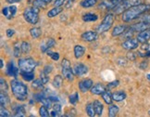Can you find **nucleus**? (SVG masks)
<instances>
[{
  "label": "nucleus",
  "instance_id": "nucleus-1",
  "mask_svg": "<svg viewBox=\"0 0 150 117\" xmlns=\"http://www.w3.org/2000/svg\"><path fill=\"white\" fill-rule=\"evenodd\" d=\"M149 10H150V5L148 4L136 5L125 10L122 14V19L124 22H130L137 18H139L141 15L147 12Z\"/></svg>",
  "mask_w": 150,
  "mask_h": 117
},
{
  "label": "nucleus",
  "instance_id": "nucleus-2",
  "mask_svg": "<svg viewBox=\"0 0 150 117\" xmlns=\"http://www.w3.org/2000/svg\"><path fill=\"white\" fill-rule=\"evenodd\" d=\"M10 87L13 96L20 101H24L28 97V86L19 80H12L10 82Z\"/></svg>",
  "mask_w": 150,
  "mask_h": 117
},
{
  "label": "nucleus",
  "instance_id": "nucleus-3",
  "mask_svg": "<svg viewBox=\"0 0 150 117\" xmlns=\"http://www.w3.org/2000/svg\"><path fill=\"white\" fill-rule=\"evenodd\" d=\"M39 11L40 9L35 7H28L23 11L24 20L30 24H36L39 21Z\"/></svg>",
  "mask_w": 150,
  "mask_h": 117
},
{
  "label": "nucleus",
  "instance_id": "nucleus-4",
  "mask_svg": "<svg viewBox=\"0 0 150 117\" xmlns=\"http://www.w3.org/2000/svg\"><path fill=\"white\" fill-rule=\"evenodd\" d=\"M140 4H142V0H122V1L119 3L113 9H114V12L116 14H122L124 11L136 5H140Z\"/></svg>",
  "mask_w": 150,
  "mask_h": 117
},
{
  "label": "nucleus",
  "instance_id": "nucleus-5",
  "mask_svg": "<svg viewBox=\"0 0 150 117\" xmlns=\"http://www.w3.org/2000/svg\"><path fill=\"white\" fill-rule=\"evenodd\" d=\"M36 66H37V62L33 58H24L19 60V67L21 71L33 72Z\"/></svg>",
  "mask_w": 150,
  "mask_h": 117
},
{
  "label": "nucleus",
  "instance_id": "nucleus-6",
  "mask_svg": "<svg viewBox=\"0 0 150 117\" xmlns=\"http://www.w3.org/2000/svg\"><path fill=\"white\" fill-rule=\"evenodd\" d=\"M114 22V16L111 13H108L106 15V17L104 18L102 22L96 28V32L97 34H103L107 31H108L111 28Z\"/></svg>",
  "mask_w": 150,
  "mask_h": 117
},
{
  "label": "nucleus",
  "instance_id": "nucleus-7",
  "mask_svg": "<svg viewBox=\"0 0 150 117\" xmlns=\"http://www.w3.org/2000/svg\"><path fill=\"white\" fill-rule=\"evenodd\" d=\"M61 73L63 77L66 78L68 81H73L74 79V73H73V68H71V62L67 58H63L61 62Z\"/></svg>",
  "mask_w": 150,
  "mask_h": 117
},
{
  "label": "nucleus",
  "instance_id": "nucleus-8",
  "mask_svg": "<svg viewBox=\"0 0 150 117\" xmlns=\"http://www.w3.org/2000/svg\"><path fill=\"white\" fill-rule=\"evenodd\" d=\"M73 73L74 75L81 77L88 73V67L83 63H76L73 66Z\"/></svg>",
  "mask_w": 150,
  "mask_h": 117
},
{
  "label": "nucleus",
  "instance_id": "nucleus-9",
  "mask_svg": "<svg viewBox=\"0 0 150 117\" xmlns=\"http://www.w3.org/2000/svg\"><path fill=\"white\" fill-rule=\"evenodd\" d=\"M93 80L92 79H89V78H86V79H83L82 81L79 82L78 84V86H79V89L82 93H85L89 90H91L92 86H93Z\"/></svg>",
  "mask_w": 150,
  "mask_h": 117
},
{
  "label": "nucleus",
  "instance_id": "nucleus-10",
  "mask_svg": "<svg viewBox=\"0 0 150 117\" xmlns=\"http://www.w3.org/2000/svg\"><path fill=\"white\" fill-rule=\"evenodd\" d=\"M138 46H139V41H138V39H136V38H130L122 44V48L127 50L135 49L138 48Z\"/></svg>",
  "mask_w": 150,
  "mask_h": 117
},
{
  "label": "nucleus",
  "instance_id": "nucleus-11",
  "mask_svg": "<svg viewBox=\"0 0 150 117\" xmlns=\"http://www.w3.org/2000/svg\"><path fill=\"white\" fill-rule=\"evenodd\" d=\"M122 0H107L98 5L99 9H113Z\"/></svg>",
  "mask_w": 150,
  "mask_h": 117
},
{
  "label": "nucleus",
  "instance_id": "nucleus-12",
  "mask_svg": "<svg viewBox=\"0 0 150 117\" xmlns=\"http://www.w3.org/2000/svg\"><path fill=\"white\" fill-rule=\"evenodd\" d=\"M16 12H17V7H16V6H11V7H4L2 9V13L8 20L14 18L15 15H16Z\"/></svg>",
  "mask_w": 150,
  "mask_h": 117
},
{
  "label": "nucleus",
  "instance_id": "nucleus-13",
  "mask_svg": "<svg viewBox=\"0 0 150 117\" xmlns=\"http://www.w3.org/2000/svg\"><path fill=\"white\" fill-rule=\"evenodd\" d=\"M97 36H98V34L96 31H87L83 33L81 37L85 42H93V41H96L97 39Z\"/></svg>",
  "mask_w": 150,
  "mask_h": 117
},
{
  "label": "nucleus",
  "instance_id": "nucleus-14",
  "mask_svg": "<svg viewBox=\"0 0 150 117\" xmlns=\"http://www.w3.org/2000/svg\"><path fill=\"white\" fill-rule=\"evenodd\" d=\"M7 74L8 76H14V77H17L19 74V69L15 66V64L12 61H10L7 64Z\"/></svg>",
  "mask_w": 150,
  "mask_h": 117
},
{
  "label": "nucleus",
  "instance_id": "nucleus-15",
  "mask_svg": "<svg viewBox=\"0 0 150 117\" xmlns=\"http://www.w3.org/2000/svg\"><path fill=\"white\" fill-rule=\"evenodd\" d=\"M137 39L140 43H146L150 39V27L144 30L142 32H139L137 36Z\"/></svg>",
  "mask_w": 150,
  "mask_h": 117
},
{
  "label": "nucleus",
  "instance_id": "nucleus-16",
  "mask_svg": "<svg viewBox=\"0 0 150 117\" xmlns=\"http://www.w3.org/2000/svg\"><path fill=\"white\" fill-rule=\"evenodd\" d=\"M91 93L94 95H102L106 91V86L101 83H97L94 85L91 88Z\"/></svg>",
  "mask_w": 150,
  "mask_h": 117
},
{
  "label": "nucleus",
  "instance_id": "nucleus-17",
  "mask_svg": "<svg viewBox=\"0 0 150 117\" xmlns=\"http://www.w3.org/2000/svg\"><path fill=\"white\" fill-rule=\"evenodd\" d=\"M55 45H56V41L53 38H47L41 45V51L43 52V53L47 52V50H49L51 48H53Z\"/></svg>",
  "mask_w": 150,
  "mask_h": 117
},
{
  "label": "nucleus",
  "instance_id": "nucleus-18",
  "mask_svg": "<svg viewBox=\"0 0 150 117\" xmlns=\"http://www.w3.org/2000/svg\"><path fill=\"white\" fill-rule=\"evenodd\" d=\"M13 112L15 113L13 115L18 117V116H21V117H23L25 116V108L23 105H20V104H16L15 106L13 107Z\"/></svg>",
  "mask_w": 150,
  "mask_h": 117
},
{
  "label": "nucleus",
  "instance_id": "nucleus-19",
  "mask_svg": "<svg viewBox=\"0 0 150 117\" xmlns=\"http://www.w3.org/2000/svg\"><path fill=\"white\" fill-rule=\"evenodd\" d=\"M127 29H128V27H127L126 25H117L116 27H114L113 31L111 33V36H120V34H124Z\"/></svg>",
  "mask_w": 150,
  "mask_h": 117
},
{
  "label": "nucleus",
  "instance_id": "nucleus-20",
  "mask_svg": "<svg viewBox=\"0 0 150 117\" xmlns=\"http://www.w3.org/2000/svg\"><path fill=\"white\" fill-rule=\"evenodd\" d=\"M149 27H150V24H149V23L141 21V22H139V23H136V24L132 25L131 28H132L134 32H142V31L146 30V29H147V28H149Z\"/></svg>",
  "mask_w": 150,
  "mask_h": 117
},
{
  "label": "nucleus",
  "instance_id": "nucleus-21",
  "mask_svg": "<svg viewBox=\"0 0 150 117\" xmlns=\"http://www.w3.org/2000/svg\"><path fill=\"white\" fill-rule=\"evenodd\" d=\"M74 56L76 58H82L84 53H85V48L83 46H81V45H76L74 46Z\"/></svg>",
  "mask_w": 150,
  "mask_h": 117
},
{
  "label": "nucleus",
  "instance_id": "nucleus-22",
  "mask_svg": "<svg viewBox=\"0 0 150 117\" xmlns=\"http://www.w3.org/2000/svg\"><path fill=\"white\" fill-rule=\"evenodd\" d=\"M112 98L115 101H122L126 98V93L122 90L113 92L112 93Z\"/></svg>",
  "mask_w": 150,
  "mask_h": 117
},
{
  "label": "nucleus",
  "instance_id": "nucleus-23",
  "mask_svg": "<svg viewBox=\"0 0 150 117\" xmlns=\"http://www.w3.org/2000/svg\"><path fill=\"white\" fill-rule=\"evenodd\" d=\"M51 1H53V0H34L33 5V7L38 9H45Z\"/></svg>",
  "mask_w": 150,
  "mask_h": 117
},
{
  "label": "nucleus",
  "instance_id": "nucleus-24",
  "mask_svg": "<svg viewBox=\"0 0 150 117\" xmlns=\"http://www.w3.org/2000/svg\"><path fill=\"white\" fill-rule=\"evenodd\" d=\"M62 11H63L62 7H55L53 9H51L47 12V17L48 18H54V17L60 14Z\"/></svg>",
  "mask_w": 150,
  "mask_h": 117
},
{
  "label": "nucleus",
  "instance_id": "nucleus-25",
  "mask_svg": "<svg viewBox=\"0 0 150 117\" xmlns=\"http://www.w3.org/2000/svg\"><path fill=\"white\" fill-rule=\"evenodd\" d=\"M97 20H98V16L95 13H86L83 16V21L85 22L96 21Z\"/></svg>",
  "mask_w": 150,
  "mask_h": 117
},
{
  "label": "nucleus",
  "instance_id": "nucleus-26",
  "mask_svg": "<svg viewBox=\"0 0 150 117\" xmlns=\"http://www.w3.org/2000/svg\"><path fill=\"white\" fill-rule=\"evenodd\" d=\"M0 102H1V106H8L9 104L10 101H9V98L7 95V92H3L1 91V94H0Z\"/></svg>",
  "mask_w": 150,
  "mask_h": 117
},
{
  "label": "nucleus",
  "instance_id": "nucleus-27",
  "mask_svg": "<svg viewBox=\"0 0 150 117\" xmlns=\"http://www.w3.org/2000/svg\"><path fill=\"white\" fill-rule=\"evenodd\" d=\"M93 105H94V108H95L96 115H101L102 113H103V109H104V105L101 103V101H95L93 102Z\"/></svg>",
  "mask_w": 150,
  "mask_h": 117
},
{
  "label": "nucleus",
  "instance_id": "nucleus-28",
  "mask_svg": "<svg viewBox=\"0 0 150 117\" xmlns=\"http://www.w3.org/2000/svg\"><path fill=\"white\" fill-rule=\"evenodd\" d=\"M30 34L33 39H37L42 36V30L38 27H33L30 30Z\"/></svg>",
  "mask_w": 150,
  "mask_h": 117
},
{
  "label": "nucleus",
  "instance_id": "nucleus-29",
  "mask_svg": "<svg viewBox=\"0 0 150 117\" xmlns=\"http://www.w3.org/2000/svg\"><path fill=\"white\" fill-rule=\"evenodd\" d=\"M52 108H53V111L51 112L50 115L51 116H59L61 114V105L59 103H55L53 106H52Z\"/></svg>",
  "mask_w": 150,
  "mask_h": 117
},
{
  "label": "nucleus",
  "instance_id": "nucleus-30",
  "mask_svg": "<svg viewBox=\"0 0 150 117\" xmlns=\"http://www.w3.org/2000/svg\"><path fill=\"white\" fill-rule=\"evenodd\" d=\"M62 83H63V75H60V74H57L56 76L54 77L53 79V86L56 87V88H59V87L62 86Z\"/></svg>",
  "mask_w": 150,
  "mask_h": 117
},
{
  "label": "nucleus",
  "instance_id": "nucleus-31",
  "mask_svg": "<svg viewBox=\"0 0 150 117\" xmlns=\"http://www.w3.org/2000/svg\"><path fill=\"white\" fill-rule=\"evenodd\" d=\"M96 3L97 0H83V1H81L80 5L84 9H88L94 7L95 5H96Z\"/></svg>",
  "mask_w": 150,
  "mask_h": 117
},
{
  "label": "nucleus",
  "instance_id": "nucleus-32",
  "mask_svg": "<svg viewBox=\"0 0 150 117\" xmlns=\"http://www.w3.org/2000/svg\"><path fill=\"white\" fill-rule=\"evenodd\" d=\"M101 96H102V98L104 99V101L106 102V104H108V105L112 104V101H113L112 94H110V92H109V91L106 90Z\"/></svg>",
  "mask_w": 150,
  "mask_h": 117
},
{
  "label": "nucleus",
  "instance_id": "nucleus-33",
  "mask_svg": "<svg viewBox=\"0 0 150 117\" xmlns=\"http://www.w3.org/2000/svg\"><path fill=\"white\" fill-rule=\"evenodd\" d=\"M119 111H120V109L118 106H116V105H114V104H110L108 107V116L109 117L116 116L119 113Z\"/></svg>",
  "mask_w": 150,
  "mask_h": 117
},
{
  "label": "nucleus",
  "instance_id": "nucleus-34",
  "mask_svg": "<svg viewBox=\"0 0 150 117\" xmlns=\"http://www.w3.org/2000/svg\"><path fill=\"white\" fill-rule=\"evenodd\" d=\"M21 77L23 78L25 81L27 82H30L34 78V73L33 72H23V71H21Z\"/></svg>",
  "mask_w": 150,
  "mask_h": 117
},
{
  "label": "nucleus",
  "instance_id": "nucleus-35",
  "mask_svg": "<svg viewBox=\"0 0 150 117\" xmlns=\"http://www.w3.org/2000/svg\"><path fill=\"white\" fill-rule=\"evenodd\" d=\"M85 111H86V113H87V115L90 116V117H93V116H95V115L96 114L93 103H89V104L86 105Z\"/></svg>",
  "mask_w": 150,
  "mask_h": 117
},
{
  "label": "nucleus",
  "instance_id": "nucleus-36",
  "mask_svg": "<svg viewBox=\"0 0 150 117\" xmlns=\"http://www.w3.org/2000/svg\"><path fill=\"white\" fill-rule=\"evenodd\" d=\"M44 83L42 82L41 79H35L34 81H33V83H32V86H33V88L34 89H43V86H44Z\"/></svg>",
  "mask_w": 150,
  "mask_h": 117
},
{
  "label": "nucleus",
  "instance_id": "nucleus-37",
  "mask_svg": "<svg viewBox=\"0 0 150 117\" xmlns=\"http://www.w3.org/2000/svg\"><path fill=\"white\" fill-rule=\"evenodd\" d=\"M21 50H22V53L23 54H27L30 52L31 50V44L29 42H26V41H23V42L21 43Z\"/></svg>",
  "mask_w": 150,
  "mask_h": 117
},
{
  "label": "nucleus",
  "instance_id": "nucleus-38",
  "mask_svg": "<svg viewBox=\"0 0 150 117\" xmlns=\"http://www.w3.org/2000/svg\"><path fill=\"white\" fill-rule=\"evenodd\" d=\"M13 50H14V56H15L16 58H19V57L21 56V54L22 53V50H21V44H19V43H16V44H15V46H14V49H13Z\"/></svg>",
  "mask_w": 150,
  "mask_h": 117
},
{
  "label": "nucleus",
  "instance_id": "nucleus-39",
  "mask_svg": "<svg viewBox=\"0 0 150 117\" xmlns=\"http://www.w3.org/2000/svg\"><path fill=\"white\" fill-rule=\"evenodd\" d=\"M70 103H71L72 105H76L78 101H79V94H78V92H75L73 93L72 95L70 96Z\"/></svg>",
  "mask_w": 150,
  "mask_h": 117
},
{
  "label": "nucleus",
  "instance_id": "nucleus-40",
  "mask_svg": "<svg viewBox=\"0 0 150 117\" xmlns=\"http://www.w3.org/2000/svg\"><path fill=\"white\" fill-rule=\"evenodd\" d=\"M48 108H47L45 106H42L39 109V114L42 117H48L49 116V113H48Z\"/></svg>",
  "mask_w": 150,
  "mask_h": 117
},
{
  "label": "nucleus",
  "instance_id": "nucleus-41",
  "mask_svg": "<svg viewBox=\"0 0 150 117\" xmlns=\"http://www.w3.org/2000/svg\"><path fill=\"white\" fill-rule=\"evenodd\" d=\"M41 102H42V104L44 105V106H45V107L48 108V109L52 107V101H50V98H45V97H44V98H42Z\"/></svg>",
  "mask_w": 150,
  "mask_h": 117
},
{
  "label": "nucleus",
  "instance_id": "nucleus-42",
  "mask_svg": "<svg viewBox=\"0 0 150 117\" xmlns=\"http://www.w3.org/2000/svg\"><path fill=\"white\" fill-rule=\"evenodd\" d=\"M40 79L42 80V82H43L45 85L47 84L48 82H49V76H48V74H47L44 71L40 73Z\"/></svg>",
  "mask_w": 150,
  "mask_h": 117
},
{
  "label": "nucleus",
  "instance_id": "nucleus-43",
  "mask_svg": "<svg viewBox=\"0 0 150 117\" xmlns=\"http://www.w3.org/2000/svg\"><path fill=\"white\" fill-rule=\"evenodd\" d=\"M47 55L52 58L53 61H59V53H57V52H51L50 50H47Z\"/></svg>",
  "mask_w": 150,
  "mask_h": 117
},
{
  "label": "nucleus",
  "instance_id": "nucleus-44",
  "mask_svg": "<svg viewBox=\"0 0 150 117\" xmlns=\"http://www.w3.org/2000/svg\"><path fill=\"white\" fill-rule=\"evenodd\" d=\"M0 86H1V91L3 92H7L8 87V84L7 82H6V80L4 78H1L0 79Z\"/></svg>",
  "mask_w": 150,
  "mask_h": 117
},
{
  "label": "nucleus",
  "instance_id": "nucleus-45",
  "mask_svg": "<svg viewBox=\"0 0 150 117\" xmlns=\"http://www.w3.org/2000/svg\"><path fill=\"white\" fill-rule=\"evenodd\" d=\"M0 112H1V113H0V116L1 117H8L10 115L9 112L7 110V109H5L4 106H1V109H0Z\"/></svg>",
  "mask_w": 150,
  "mask_h": 117
},
{
  "label": "nucleus",
  "instance_id": "nucleus-46",
  "mask_svg": "<svg viewBox=\"0 0 150 117\" xmlns=\"http://www.w3.org/2000/svg\"><path fill=\"white\" fill-rule=\"evenodd\" d=\"M52 71H53V65H51V64H47L44 68V72L47 74H49Z\"/></svg>",
  "mask_w": 150,
  "mask_h": 117
},
{
  "label": "nucleus",
  "instance_id": "nucleus-47",
  "mask_svg": "<svg viewBox=\"0 0 150 117\" xmlns=\"http://www.w3.org/2000/svg\"><path fill=\"white\" fill-rule=\"evenodd\" d=\"M141 21L146 22V23H149V24H150V13L144 15L141 18Z\"/></svg>",
  "mask_w": 150,
  "mask_h": 117
},
{
  "label": "nucleus",
  "instance_id": "nucleus-48",
  "mask_svg": "<svg viewBox=\"0 0 150 117\" xmlns=\"http://www.w3.org/2000/svg\"><path fill=\"white\" fill-rule=\"evenodd\" d=\"M66 3V0H55L54 2V5L55 7H61Z\"/></svg>",
  "mask_w": 150,
  "mask_h": 117
},
{
  "label": "nucleus",
  "instance_id": "nucleus-49",
  "mask_svg": "<svg viewBox=\"0 0 150 117\" xmlns=\"http://www.w3.org/2000/svg\"><path fill=\"white\" fill-rule=\"evenodd\" d=\"M127 58L131 61H134L136 58V55L134 52H128V53H127Z\"/></svg>",
  "mask_w": 150,
  "mask_h": 117
},
{
  "label": "nucleus",
  "instance_id": "nucleus-50",
  "mask_svg": "<svg viewBox=\"0 0 150 117\" xmlns=\"http://www.w3.org/2000/svg\"><path fill=\"white\" fill-rule=\"evenodd\" d=\"M119 83H120V82L118 80L117 81H114V82H111V83H109L108 85V88L109 89V88H113V87H116V86H119Z\"/></svg>",
  "mask_w": 150,
  "mask_h": 117
},
{
  "label": "nucleus",
  "instance_id": "nucleus-51",
  "mask_svg": "<svg viewBox=\"0 0 150 117\" xmlns=\"http://www.w3.org/2000/svg\"><path fill=\"white\" fill-rule=\"evenodd\" d=\"M6 34H7L8 37H12L15 34V31L13 30V29H8V30L6 31Z\"/></svg>",
  "mask_w": 150,
  "mask_h": 117
},
{
  "label": "nucleus",
  "instance_id": "nucleus-52",
  "mask_svg": "<svg viewBox=\"0 0 150 117\" xmlns=\"http://www.w3.org/2000/svg\"><path fill=\"white\" fill-rule=\"evenodd\" d=\"M8 3H9V4H14V3H19V2H21V0H6Z\"/></svg>",
  "mask_w": 150,
  "mask_h": 117
},
{
  "label": "nucleus",
  "instance_id": "nucleus-53",
  "mask_svg": "<svg viewBox=\"0 0 150 117\" xmlns=\"http://www.w3.org/2000/svg\"><path fill=\"white\" fill-rule=\"evenodd\" d=\"M0 67H1V68L4 67V62H3V60H2V58L0 60Z\"/></svg>",
  "mask_w": 150,
  "mask_h": 117
},
{
  "label": "nucleus",
  "instance_id": "nucleus-54",
  "mask_svg": "<svg viewBox=\"0 0 150 117\" xmlns=\"http://www.w3.org/2000/svg\"><path fill=\"white\" fill-rule=\"evenodd\" d=\"M145 56H146V57H150V51L146 52V53L145 54Z\"/></svg>",
  "mask_w": 150,
  "mask_h": 117
},
{
  "label": "nucleus",
  "instance_id": "nucleus-55",
  "mask_svg": "<svg viewBox=\"0 0 150 117\" xmlns=\"http://www.w3.org/2000/svg\"><path fill=\"white\" fill-rule=\"evenodd\" d=\"M146 78H147V79H148V80H149V81H150V73H149V74H147V75H146Z\"/></svg>",
  "mask_w": 150,
  "mask_h": 117
},
{
  "label": "nucleus",
  "instance_id": "nucleus-56",
  "mask_svg": "<svg viewBox=\"0 0 150 117\" xmlns=\"http://www.w3.org/2000/svg\"><path fill=\"white\" fill-rule=\"evenodd\" d=\"M148 114H149V115H150V111H149V112H148Z\"/></svg>",
  "mask_w": 150,
  "mask_h": 117
}]
</instances>
